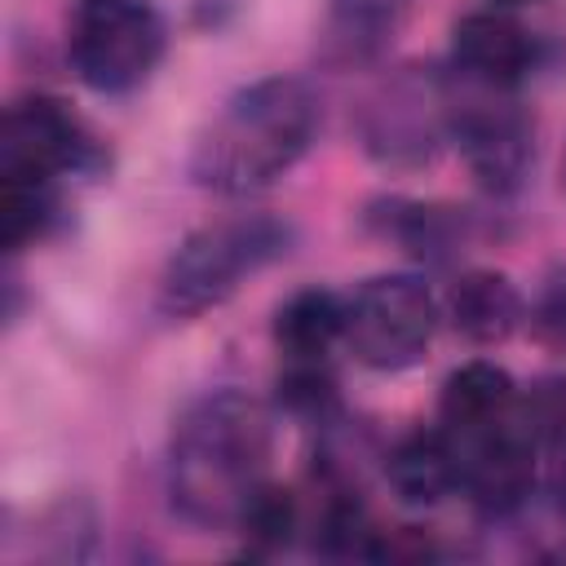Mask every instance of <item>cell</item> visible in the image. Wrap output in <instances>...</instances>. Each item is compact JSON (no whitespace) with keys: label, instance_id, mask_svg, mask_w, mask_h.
<instances>
[{"label":"cell","instance_id":"cell-1","mask_svg":"<svg viewBox=\"0 0 566 566\" xmlns=\"http://www.w3.org/2000/svg\"><path fill=\"white\" fill-rule=\"evenodd\" d=\"M274 416L239 389L203 394L181 411L168 438L172 509L199 531H230L270 482Z\"/></svg>","mask_w":566,"mask_h":566},{"label":"cell","instance_id":"cell-2","mask_svg":"<svg viewBox=\"0 0 566 566\" xmlns=\"http://www.w3.org/2000/svg\"><path fill=\"white\" fill-rule=\"evenodd\" d=\"M323 106L296 75H265L221 102L190 150V181L212 195H256L314 146Z\"/></svg>","mask_w":566,"mask_h":566},{"label":"cell","instance_id":"cell-3","mask_svg":"<svg viewBox=\"0 0 566 566\" xmlns=\"http://www.w3.org/2000/svg\"><path fill=\"white\" fill-rule=\"evenodd\" d=\"M296 230L270 212H243L199 226L181 239L159 274V310L168 318H199L230 301L252 274L292 252Z\"/></svg>","mask_w":566,"mask_h":566},{"label":"cell","instance_id":"cell-4","mask_svg":"<svg viewBox=\"0 0 566 566\" xmlns=\"http://www.w3.org/2000/svg\"><path fill=\"white\" fill-rule=\"evenodd\" d=\"M168 49L164 13L150 0H80L66 18V57L93 93H133Z\"/></svg>","mask_w":566,"mask_h":566},{"label":"cell","instance_id":"cell-5","mask_svg":"<svg viewBox=\"0 0 566 566\" xmlns=\"http://www.w3.org/2000/svg\"><path fill=\"white\" fill-rule=\"evenodd\" d=\"M438 332V296L416 274H376L345 301V349L371 371L411 367Z\"/></svg>","mask_w":566,"mask_h":566},{"label":"cell","instance_id":"cell-6","mask_svg":"<svg viewBox=\"0 0 566 566\" xmlns=\"http://www.w3.org/2000/svg\"><path fill=\"white\" fill-rule=\"evenodd\" d=\"M102 164V146L75 119V111L57 97H22L4 111L0 128V181H62L71 172H93Z\"/></svg>","mask_w":566,"mask_h":566},{"label":"cell","instance_id":"cell-7","mask_svg":"<svg viewBox=\"0 0 566 566\" xmlns=\"http://www.w3.org/2000/svg\"><path fill=\"white\" fill-rule=\"evenodd\" d=\"M447 137L460 146L473 181L486 195H513L531 177V164H535V128L495 88H478L473 97L451 102L447 106Z\"/></svg>","mask_w":566,"mask_h":566},{"label":"cell","instance_id":"cell-8","mask_svg":"<svg viewBox=\"0 0 566 566\" xmlns=\"http://www.w3.org/2000/svg\"><path fill=\"white\" fill-rule=\"evenodd\" d=\"M535 455L539 442L535 433L522 424H513L509 416L482 433H469L464 447V478L460 491H469V500L482 513H513L526 504L531 486H535Z\"/></svg>","mask_w":566,"mask_h":566},{"label":"cell","instance_id":"cell-9","mask_svg":"<svg viewBox=\"0 0 566 566\" xmlns=\"http://www.w3.org/2000/svg\"><path fill=\"white\" fill-rule=\"evenodd\" d=\"M451 97L433 80H398L367 115V146L385 164H420L447 137Z\"/></svg>","mask_w":566,"mask_h":566},{"label":"cell","instance_id":"cell-10","mask_svg":"<svg viewBox=\"0 0 566 566\" xmlns=\"http://www.w3.org/2000/svg\"><path fill=\"white\" fill-rule=\"evenodd\" d=\"M451 57H455V71L473 88L509 93V88H517L531 75L535 40H531V31L517 18H509L500 9H478V13H464L455 22Z\"/></svg>","mask_w":566,"mask_h":566},{"label":"cell","instance_id":"cell-11","mask_svg":"<svg viewBox=\"0 0 566 566\" xmlns=\"http://www.w3.org/2000/svg\"><path fill=\"white\" fill-rule=\"evenodd\" d=\"M385 478L394 486V495L411 509H433L442 504L460 478H464V447H455V433L442 429H416L407 433L389 460H385Z\"/></svg>","mask_w":566,"mask_h":566},{"label":"cell","instance_id":"cell-12","mask_svg":"<svg viewBox=\"0 0 566 566\" xmlns=\"http://www.w3.org/2000/svg\"><path fill=\"white\" fill-rule=\"evenodd\" d=\"M451 327L473 345H500L522 323V296L500 270H469L451 283L447 296Z\"/></svg>","mask_w":566,"mask_h":566},{"label":"cell","instance_id":"cell-13","mask_svg":"<svg viewBox=\"0 0 566 566\" xmlns=\"http://www.w3.org/2000/svg\"><path fill=\"white\" fill-rule=\"evenodd\" d=\"M517 398V385L513 376L500 367V363H486V358H473L464 367H455L447 380H442V394H438V416L451 433L469 438V433H482L491 424H500L509 416Z\"/></svg>","mask_w":566,"mask_h":566},{"label":"cell","instance_id":"cell-14","mask_svg":"<svg viewBox=\"0 0 566 566\" xmlns=\"http://www.w3.org/2000/svg\"><path fill=\"white\" fill-rule=\"evenodd\" d=\"M345 340V301L327 287H301L274 310V345L283 358H327Z\"/></svg>","mask_w":566,"mask_h":566},{"label":"cell","instance_id":"cell-15","mask_svg":"<svg viewBox=\"0 0 566 566\" xmlns=\"http://www.w3.org/2000/svg\"><path fill=\"white\" fill-rule=\"evenodd\" d=\"M57 221H62L57 181H31V177L0 181V239L9 252H22L27 243L49 239Z\"/></svg>","mask_w":566,"mask_h":566},{"label":"cell","instance_id":"cell-16","mask_svg":"<svg viewBox=\"0 0 566 566\" xmlns=\"http://www.w3.org/2000/svg\"><path fill=\"white\" fill-rule=\"evenodd\" d=\"M371 221L380 226L385 239H394L402 252H411L420 261L447 256L460 239V217L451 208H433V203H416V199H389L385 212H371Z\"/></svg>","mask_w":566,"mask_h":566},{"label":"cell","instance_id":"cell-17","mask_svg":"<svg viewBox=\"0 0 566 566\" xmlns=\"http://www.w3.org/2000/svg\"><path fill=\"white\" fill-rule=\"evenodd\" d=\"M239 531H243V539L252 544V553H274V548H283V544L292 539V531H296V500H292V491L265 482V486L256 491V500L248 504V513L239 517Z\"/></svg>","mask_w":566,"mask_h":566},{"label":"cell","instance_id":"cell-18","mask_svg":"<svg viewBox=\"0 0 566 566\" xmlns=\"http://www.w3.org/2000/svg\"><path fill=\"white\" fill-rule=\"evenodd\" d=\"M402 0H336V18L345 22V31H358V40H376V31H385L394 22Z\"/></svg>","mask_w":566,"mask_h":566},{"label":"cell","instance_id":"cell-19","mask_svg":"<svg viewBox=\"0 0 566 566\" xmlns=\"http://www.w3.org/2000/svg\"><path fill=\"white\" fill-rule=\"evenodd\" d=\"M544 323H548V327H557V332L566 336V279L548 287V301H544Z\"/></svg>","mask_w":566,"mask_h":566},{"label":"cell","instance_id":"cell-20","mask_svg":"<svg viewBox=\"0 0 566 566\" xmlns=\"http://www.w3.org/2000/svg\"><path fill=\"white\" fill-rule=\"evenodd\" d=\"M562 190H566V155H562Z\"/></svg>","mask_w":566,"mask_h":566},{"label":"cell","instance_id":"cell-21","mask_svg":"<svg viewBox=\"0 0 566 566\" xmlns=\"http://www.w3.org/2000/svg\"><path fill=\"white\" fill-rule=\"evenodd\" d=\"M495 4H531V0H495Z\"/></svg>","mask_w":566,"mask_h":566}]
</instances>
